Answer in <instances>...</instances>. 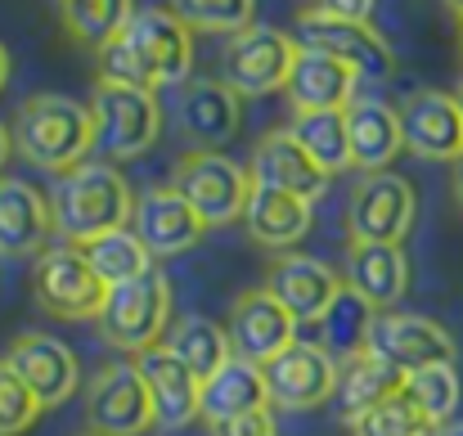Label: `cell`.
I'll return each mask as SVG.
<instances>
[{
	"mask_svg": "<svg viewBox=\"0 0 463 436\" xmlns=\"http://www.w3.org/2000/svg\"><path fill=\"white\" fill-rule=\"evenodd\" d=\"M459 54H463V23H459Z\"/></svg>",
	"mask_w": 463,
	"mask_h": 436,
	"instance_id": "46",
	"label": "cell"
},
{
	"mask_svg": "<svg viewBox=\"0 0 463 436\" xmlns=\"http://www.w3.org/2000/svg\"><path fill=\"white\" fill-rule=\"evenodd\" d=\"M432 436H463V423H455V419H450V423H441V428H432Z\"/></svg>",
	"mask_w": 463,
	"mask_h": 436,
	"instance_id": "43",
	"label": "cell"
},
{
	"mask_svg": "<svg viewBox=\"0 0 463 436\" xmlns=\"http://www.w3.org/2000/svg\"><path fill=\"white\" fill-rule=\"evenodd\" d=\"M36 301L41 310H50L54 319H99L109 289L99 284V275L90 270L81 243H59L41 252L36 266Z\"/></svg>",
	"mask_w": 463,
	"mask_h": 436,
	"instance_id": "10",
	"label": "cell"
},
{
	"mask_svg": "<svg viewBox=\"0 0 463 436\" xmlns=\"http://www.w3.org/2000/svg\"><path fill=\"white\" fill-rule=\"evenodd\" d=\"M266 289L284 301L298 324H319L346 284L328 261H315L307 252H275L266 266Z\"/></svg>",
	"mask_w": 463,
	"mask_h": 436,
	"instance_id": "17",
	"label": "cell"
},
{
	"mask_svg": "<svg viewBox=\"0 0 463 436\" xmlns=\"http://www.w3.org/2000/svg\"><path fill=\"white\" fill-rule=\"evenodd\" d=\"M86 423L95 436H140L149 432L157 419H154V396L131 365H104L90 387H86Z\"/></svg>",
	"mask_w": 463,
	"mask_h": 436,
	"instance_id": "11",
	"label": "cell"
},
{
	"mask_svg": "<svg viewBox=\"0 0 463 436\" xmlns=\"http://www.w3.org/2000/svg\"><path fill=\"white\" fill-rule=\"evenodd\" d=\"M351 436H432V423L410 405V396H392L387 405H378L373 414H364L360 423H351Z\"/></svg>",
	"mask_w": 463,
	"mask_h": 436,
	"instance_id": "37",
	"label": "cell"
},
{
	"mask_svg": "<svg viewBox=\"0 0 463 436\" xmlns=\"http://www.w3.org/2000/svg\"><path fill=\"white\" fill-rule=\"evenodd\" d=\"M248 175H252V185H270V189H288V194H298V198H319L324 189H328V171L310 157L302 140L288 131V127H279V131H266L257 148H252V162H248Z\"/></svg>",
	"mask_w": 463,
	"mask_h": 436,
	"instance_id": "20",
	"label": "cell"
},
{
	"mask_svg": "<svg viewBox=\"0 0 463 436\" xmlns=\"http://www.w3.org/2000/svg\"><path fill=\"white\" fill-rule=\"evenodd\" d=\"M405 396H410V405H414L432 428L450 423L455 410H459V396H463L455 365H432V369L405 374Z\"/></svg>",
	"mask_w": 463,
	"mask_h": 436,
	"instance_id": "34",
	"label": "cell"
},
{
	"mask_svg": "<svg viewBox=\"0 0 463 436\" xmlns=\"http://www.w3.org/2000/svg\"><path fill=\"white\" fill-rule=\"evenodd\" d=\"M288 131L302 140L310 157L337 175L351 166V140H346V109H324V113H293Z\"/></svg>",
	"mask_w": 463,
	"mask_h": 436,
	"instance_id": "32",
	"label": "cell"
},
{
	"mask_svg": "<svg viewBox=\"0 0 463 436\" xmlns=\"http://www.w3.org/2000/svg\"><path fill=\"white\" fill-rule=\"evenodd\" d=\"M175 127L194 148H216L221 153L243 127V100L221 77H194V81L180 86Z\"/></svg>",
	"mask_w": 463,
	"mask_h": 436,
	"instance_id": "16",
	"label": "cell"
},
{
	"mask_svg": "<svg viewBox=\"0 0 463 436\" xmlns=\"http://www.w3.org/2000/svg\"><path fill=\"white\" fill-rule=\"evenodd\" d=\"M171 189H175V194L207 221V230H212V225L243 221V207H248V198H252V175H248L234 157L216 153V148H194V153H184V157L175 162Z\"/></svg>",
	"mask_w": 463,
	"mask_h": 436,
	"instance_id": "6",
	"label": "cell"
},
{
	"mask_svg": "<svg viewBox=\"0 0 463 436\" xmlns=\"http://www.w3.org/2000/svg\"><path fill=\"white\" fill-rule=\"evenodd\" d=\"M373 306L369 301H360L351 289H342V297L328 306V315L319 319V333H324V351L337 360V355H360V351H369V328H373Z\"/></svg>",
	"mask_w": 463,
	"mask_h": 436,
	"instance_id": "33",
	"label": "cell"
},
{
	"mask_svg": "<svg viewBox=\"0 0 463 436\" xmlns=\"http://www.w3.org/2000/svg\"><path fill=\"white\" fill-rule=\"evenodd\" d=\"M212 436H275V419H270V410H257V414H239V419L212 423Z\"/></svg>",
	"mask_w": 463,
	"mask_h": 436,
	"instance_id": "38",
	"label": "cell"
},
{
	"mask_svg": "<svg viewBox=\"0 0 463 436\" xmlns=\"http://www.w3.org/2000/svg\"><path fill=\"white\" fill-rule=\"evenodd\" d=\"M162 342L194 369L198 383H207L216 369H225V365L234 360L230 333H225L216 319H207V315H180V319H171V328H166Z\"/></svg>",
	"mask_w": 463,
	"mask_h": 436,
	"instance_id": "29",
	"label": "cell"
},
{
	"mask_svg": "<svg viewBox=\"0 0 463 436\" xmlns=\"http://www.w3.org/2000/svg\"><path fill=\"white\" fill-rule=\"evenodd\" d=\"M9 153H14V136H9V131H5V122H0V171H5Z\"/></svg>",
	"mask_w": 463,
	"mask_h": 436,
	"instance_id": "41",
	"label": "cell"
},
{
	"mask_svg": "<svg viewBox=\"0 0 463 436\" xmlns=\"http://www.w3.org/2000/svg\"><path fill=\"white\" fill-rule=\"evenodd\" d=\"M9 136L32 166L63 175L95 148V118L90 104H77L72 95H32L18 104Z\"/></svg>",
	"mask_w": 463,
	"mask_h": 436,
	"instance_id": "3",
	"label": "cell"
},
{
	"mask_svg": "<svg viewBox=\"0 0 463 436\" xmlns=\"http://www.w3.org/2000/svg\"><path fill=\"white\" fill-rule=\"evenodd\" d=\"M266 392L279 410H315L337 392V360L319 342H293L261 365Z\"/></svg>",
	"mask_w": 463,
	"mask_h": 436,
	"instance_id": "14",
	"label": "cell"
},
{
	"mask_svg": "<svg viewBox=\"0 0 463 436\" xmlns=\"http://www.w3.org/2000/svg\"><path fill=\"white\" fill-rule=\"evenodd\" d=\"M243 225H248L252 243L275 248V252H293L310 234V198H298L288 189H270V185H252V198L243 207Z\"/></svg>",
	"mask_w": 463,
	"mask_h": 436,
	"instance_id": "24",
	"label": "cell"
},
{
	"mask_svg": "<svg viewBox=\"0 0 463 436\" xmlns=\"http://www.w3.org/2000/svg\"><path fill=\"white\" fill-rule=\"evenodd\" d=\"M81 252H86V261H90V270L99 275V284H104V289L131 284V280H140V275H149V270H154V252L140 243V234H136V230L99 234V239L81 243Z\"/></svg>",
	"mask_w": 463,
	"mask_h": 436,
	"instance_id": "30",
	"label": "cell"
},
{
	"mask_svg": "<svg viewBox=\"0 0 463 436\" xmlns=\"http://www.w3.org/2000/svg\"><path fill=\"white\" fill-rule=\"evenodd\" d=\"M50 212L63 243H90L99 234L127 230L136 216V194L113 162H81L59 175Z\"/></svg>",
	"mask_w": 463,
	"mask_h": 436,
	"instance_id": "2",
	"label": "cell"
},
{
	"mask_svg": "<svg viewBox=\"0 0 463 436\" xmlns=\"http://www.w3.org/2000/svg\"><path fill=\"white\" fill-rule=\"evenodd\" d=\"M166 9L189 27V32H243L257 23V0H166Z\"/></svg>",
	"mask_w": 463,
	"mask_h": 436,
	"instance_id": "35",
	"label": "cell"
},
{
	"mask_svg": "<svg viewBox=\"0 0 463 436\" xmlns=\"http://www.w3.org/2000/svg\"><path fill=\"white\" fill-rule=\"evenodd\" d=\"M131 230L140 234V243H145L154 257H175V252L198 248V239L207 234V221H203L171 185H157V189L136 198Z\"/></svg>",
	"mask_w": 463,
	"mask_h": 436,
	"instance_id": "19",
	"label": "cell"
},
{
	"mask_svg": "<svg viewBox=\"0 0 463 436\" xmlns=\"http://www.w3.org/2000/svg\"><path fill=\"white\" fill-rule=\"evenodd\" d=\"M401 136L405 148L414 157H428V162H455L463 153V113L459 100L446 95V90H410L401 100Z\"/></svg>",
	"mask_w": 463,
	"mask_h": 436,
	"instance_id": "15",
	"label": "cell"
},
{
	"mask_svg": "<svg viewBox=\"0 0 463 436\" xmlns=\"http://www.w3.org/2000/svg\"><path fill=\"white\" fill-rule=\"evenodd\" d=\"M401 392H405V374H401L392 360H383V355H373V351H360V355H351L346 369L337 374V392H333L337 419L351 428V423H360L364 414H373L378 405H387V401L401 396Z\"/></svg>",
	"mask_w": 463,
	"mask_h": 436,
	"instance_id": "25",
	"label": "cell"
},
{
	"mask_svg": "<svg viewBox=\"0 0 463 436\" xmlns=\"http://www.w3.org/2000/svg\"><path fill=\"white\" fill-rule=\"evenodd\" d=\"M446 9H450V14H455V18L463 23V0H446Z\"/></svg>",
	"mask_w": 463,
	"mask_h": 436,
	"instance_id": "44",
	"label": "cell"
},
{
	"mask_svg": "<svg viewBox=\"0 0 463 436\" xmlns=\"http://www.w3.org/2000/svg\"><path fill=\"white\" fill-rule=\"evenodd\" d=\"M136 369L154 396V419L157 428H189L198 419V401H203V383L194 378V369L166 346L157 342L149 351L136 355Z\"/></svg>",
	"mask_w": 463,
	"mask_h": 436,
	"instance_id": "21",
	"label": "cell"
},
{
	"mask_svg": "<svg viewBox=\"0 0 463 436\" xmlns=\"http://www.w3.org/2000/svg\"><path fill=\"white\" fill-rule=\"evenodd\" d=\"M342 284L373 310H392L410 292V257L401 243H346Z\"/></svg>",
	"mask_w": 463,
	"mask_h": 436,
	"instance_id": "22",
	"label": "cell"
},
{
	"mask_svg": "<svg viewBox=\"0 0 463 436\" xmlns=\"http://www.w3.org/2000/svg\"><path fill=\"white\" fill-rule=\"evenodd\" d=\"M419 194L396 171H364L346 198V234L351 243H405L414 230Z\"/></svg>",
	"mask_w": 463,
	"mask_h": 436,
	"instance_id": "9",
	"label": "cell"
},
{
	"mask_svg": "<svg viewBox=\"0 0 463 436\" xmlns=\"http://www.w3.org/2000/svg\"><path fill=\"white\" fill-rule=\"evenodd\" d=\"M86 436H95V432H86Z\"/></svg>",
	"mask_w": 463,
	"mask_h": 436,
	"instance_id": "47",
	"label": "cell"
},
{
	"mask_svg": "<svg viewBox=\"0 0 463 436\" xmlns=\"http://www.w3.org/2000/svg\"><path fill=\"white\" fill-rule=\"evenodd\" d=\"M9 86V50H5V41H0V90Z\"/></svg>",
	"mask_w": 463,
	"mask_h": 436,
	"instance_id": "42",
	"label": "cell"
},
{
	"mask_svg": "<svg viewBox=\"0 0 463 436\" xmlns=\"http://www.w3.org/2000/svg\"><path fill=\"white\" fill-rule=\"evenodd\" d=\"M166 328H171V284L157 266L131 284L109 289V301L99 310V333L118 351L140 355L166 337Z\"/></svg>",
	"mask_w": 463,
	"mask_h": 436,
	"instance_id": "7",
	"label": "cell"
},
{
	"mask_svg": "<svg viewBox=\"0 0 463 436\" xmlns=\"http://www.w3.org/2000/svg\"><path fill=\"white\" fill-rule=\"evenodd\" d=\"M455 100H459V113H463V81H459V90H455Z\"/></svg>",
	"mask_w": 463,
	"mask_h": 436,
	"instance_id": "45",
	"label": "cell"
},
{
	"mask_svg": "<svg viewBox=\"0 0 463 436\" xmlns=\"http://www.w3.org/2000/svg\"><path fill=\"white\" fill-rule=\"evenodd\" d=\"M450 189H455V203L463 207V153L455 157V175H450Z\"/></svg>",
	"mask_w": 463,
	"mask_h": 436,
	"instance_id": "40",
	"label": "cell"
},
{
	"mask_svg": "<svg viewBox=\"0 0 463 436\" xmlns=\"http://www.w3.org/2000/svg\"><path fill=\"white\" fill-rule=\"evenodd\" d=\"M54 230V212L50 198H41V189H32L27 180H0V252L5 257H32L50 243Z\"/></svg>",
	"mask_w": 463,
	"mask_h": 436,
	"instance_id": "26",
	"label": "cell"
},
{
	"mask_svg": "<svg viewBox=\"0 0 463 436\" xmlns=\"http://www.w3.org/2000/svg\"><path fill=\"white\" fill-rule=\"evenodd\" d=\"M41 414H45V405L27 392V383L0 355V436H23L27 428H36Z\"/></svg>",
	"mask_w": 463,
	"mask_h": 436,
	"instance_id": "36",
	"label": "cell"
},
{
	"mask_svg": "<svg viewBox=\"0 0 463 436\" xmlns=\"http://www.w3.org/2000/svg\"><path fill=\"white\" fill-rule=\"evenodd\" d=\"M346 140H351V166L364 171H387L396 153L405 148L401 136V113L383 100H351L346 104Z\"/></svg>",
	"mask_w": 463,
	"mask_h": 436,
	"instance_id": "27",
	"label": "cell"
},
{
	"mask_svg": "<svg viewBox=\"0 0 463 436\" xmlns=\"http://www.w3.org/2000/svg\"><path fill=\"white\" fill-rule=\"evenodd\" d=\"M90 118H95V145L109 153V162H131L149 153L162 136V104L154 90H140V86L95 81Z\"/></svg>",
	"mask_w": 463,
	"mask_h": 436,
	"instance_id": "4",
	"label": "cell"
},
{
	"mask_svg": "<svg viewBox=\"0 0 463 436\" xmlns=\"http://www.w3.org/2000/svg\"><path fill=\"white\" fill-rule=\"evenodd\" d=\"M328 14H337V18H355V23H369L373 18V5L378 0H319Z\"/></svg>",
	"mask_w": 463,
	"mask_h": 436,
	"instance_id": "39",
	"label": "cell"
},
{
	"mask_svg": "<svg viewBox=\"0 0 463 436\" xmlns=\"http://www.w3.org/2000/svg\"><path fill=\"white\" fill-rule=\"evenodd\" d=\"M369 351L392 360L401 374H419L432 365H455L459 346L446 324L428 315H405V310H378L369 328Z\"/></svg>",
	"mask_w": 463,
	"mask_h": 436,
	"instance_id": "12",
	"label": "cell"
},
{
	"mask_svg": "<svg viewBox=\"0 0 463 436\" xmlns=\"http://www.w3.org/2000/svg\"><path fill=\"white\" fill-rule=\"evenodd\" d=\"M99 54V81L122 86H184L194 68V32L171 9H136L131 23L104 45Z\"/></svg>",
	"mask_w": 463,
	"mask_h": 436,
	"instance_id": "1",
	"label": "cell"
},
{
	"mask_svg": "<svg viewBox=\"0 0 463 436\" xmlns=\"http://www.w3.org/2000/svg\"><path fill=\"white\" fill-rule=\"evenodd\" d=\"M355 86H360L355 68H346L333 54H319V50L302 45L284 95H288L293 113H324V109H346L355 100Z\"/></svg>",
	"mask_w": 463,
	"mask_h": 436,
	"instance_id": "23",
	"label": "cell"
},
{
	"mask_svg": "<svg viewBox=\"0 0 463 436\" xmlns=\"http://www.w3.org/2000/svg\"><path fill=\"white\" fill-rule=\"evenodd\" d=\"M225 333H230V346L239 360L248 365H266L275 360L284 346L298 342V319L284 310V301L266 289H248L234 297L230 306V319H225Z\"/></svg>",
	"mask_w": 463,
	"mask_h": 436,
	"instance_id": "13",
	"label": "cell"
},
{
	"mask_svg": "<svg viewBox=\"0 0 463 436\" xmlns=\"http://www.w3.org/2000/svg\"><path fill=\"white\" fill-rule=\"evenodd\" d=\"M298 45L342 59L346 68H355L360 81H387L396 72V54L373 23L337 18L324 5H310L298 14Z\"/></svg>",
	"mask_w": 463,
	"mask_h": 436,
	"instance_id": "8",
	"label": "cell"
},
{
	"mask_svg": "<svg viewBox=\"0 0 463 436\" xmlns=\"http://www.w3.org/2000/svg\"><path fill=\"white\" fill-rule=\"evenodd\" d=\"M131 14H136V0H59L63 32L90 50H104L131 23Z\"/></svg>",
	"mask_w": 463,
	"mask_h": 436,
	"instance_id": "31",
	"label": "cell"
},
{
	"mask_svg": "<svg viewBox=\"0 0 463 436\" xmlns=\"http://www.w3.org/2000/svg\"><path fill=\"white\" fill-rule=\"evenodd\" d=\"M298 54H302L298 36H288V32H279V27H266V23H252V27H243V32H234V36L225 41L221 81H225L239 100L275 95V90L288 86Z\"/></svg>",
	"mask_w": 463,
	"mask_h": 436,
	"instance_id": "5",
	"label": "cell"
},
{
	"mask_svg": "<svg viewBox=\"0 0 463 436\" xmlns=\"http://www.w3.org/2000/svg\"><path fill=\"white\" fill-rule=\"evenodd\" d=\"M270 405V392H266V378H261V365H248V360H230L225 369H216L207 383H203V401H198V419L207 423H225V419H239V414H257Z\"/></svg>",
	"mask_w": 463,
	"mask_h": 436,
	"instance_id": "28",
	"label": "cell"
},
{
	"mask_svg": "<svg viewBox=\"0 0 463 436\" xmlns=\"http://www.w3.org/2000/svg\"><path fill=\"white\" fill-rule=\"evenodd\" d=\"M5 365L27 383V392H32L45 410L72 401V392H77V383H81L77 355H72L59 337H50V333H18V337L9 342V351H5Z\"/></svg>",
	"mask_w": 463,
	"mask_h": 436,
	"instance_id": "18",
	"label": "cell"
}]
</instances>
